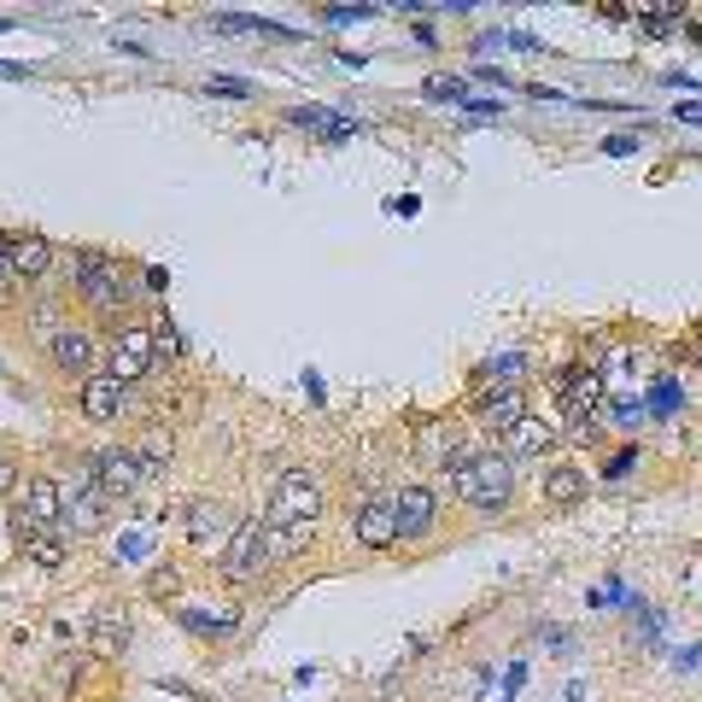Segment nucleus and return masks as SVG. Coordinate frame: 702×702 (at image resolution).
<instances>
[{
	"label": "nucleus",
	"instance_id": "1",
	"mask_svg": "<svg viewBox=\"0 0 702 702\" xmlns=\"http://www.w3.org/2000/svg\"><path fill=\"white\" fill-rule=\"evenodd\" d=\"M322 516V486L311 469H287L276 481V498H269V516H264V539H269V556H294L304 539H311V521Z\"/></svg>",
	"mask_w": 702,
	"mask_h": 702
},
{
	"label": "nucleus",
	"instance_id": "2",
	"mask_svg": "<svg viewBox=\"0 0 702 702\" xmlns=\"http://www.w3.org/2000/svg\"><path fill=\"white\" fill-rule=\"evenodd\" d=\"M445 492L469 498L474 509H504L516 492V462L504 451H451L445 462Z\"/></svg>",
	"mask_w": 702,
	"mask_h": 702
},
{
	"label": "nucleus",
	"instance_id": "3",
	"mask_svg": "<svg viewBox=\"0 0 702 702\" xmlns=\"http://www.w3.org/2000/svg\"><path fill=\"white\" fill-rule=\"evenodd\" d=\"M77 294L89 299L100 317H117V304L129 299V287H124V269H117L106 252H77Z\"/></svg>",
	"mask_w": 702,
	"mask_h": 702
},
{
	"label": "nucleus",
	"instance_id": "4",
	"mask_svg": "<svg viewBox=\"0 0 702 702\" xmlns=\"http://www.w3.org/2000/svg\"><path fill=\"white\" fill-rule=\"evenodd\" d=\"M152 357H159V340H152V329H147V322H124V329L112 334V364H106V375H117L124 387H135V381L152 369Z\"/></svg>",
	"mask_w": 702,
	"mask_h": 702
},
{
	"label": "nucleus",
	"instance_id": "5",
	"mask_svg": "<svg viewBox=\"0 0 702 702\" xmlns=\"http://www.w3.org/2000/svg\"><path fill=\"white\" fill-rule=\"evenodd\" d=\"M106 504L112 498L94 481V462L65 481V527H71V533H100V527H106Z\"/></svg>",
	"mask_w": 702,
	"mask_h": 702
},
{
	"label": "nucleus",
	"instance_id": "6",
	"mask_svg": "<svg viewBox=\"0 0 702 702\" xmlns=\"http://www.w3.org/2000/svg\"><path fill=\"white\" fill-rule=\"evenodd\" d=\"M264 556H269L264 521H258V516L234 521V533H229V551H222V574H229V579H252V574L264 568Z\"/></svg>",
	"mask_w": 702,
	"mask_h": 702
},
{
	"label": "nucleus",
	"instance_id": "7",
	"mask_svg": "<svg viewBox=\"0 0 702 702\" xmlns=\"http://www.w3.org/2000/svg\"><path fill=\"white\" fill-rule=\"evenodd\" d=\"M94 481H100L106 498H135V492L147 486V469H141V457H135L129 445H112V451L94 457Z\"/></svg>",
	"mask_w": 702,
	"mask_h": 702
},
{
	"label": "nucleus",
	"instance_id": "8",
	"mask_svg": "<svg viewBox=\"0 0 702 702\" xmlns=\"http://www.w3.org/2000/svg\"><path fill=\"white\" fill-rule=\"evenodd\" d=\"M19 527H65V486H59V481H47V474L24 481Z\"/></svg>",
	"mask_w": 702,
	"mask_h": 702
},
{
	"label": "nucleus",
	"instance_id": "9",
	"mask_svg": "<svg viewBox=\"0 0 702 702\" xmlns=\"http://www.w3.org/2000/svg\"><path fill=\"white\" fill-rule=\"evenodd\" d=\"M392 509H399V539H427L434 533V516H439V492L434 486H404L399 498H392Z\"/></svg>",
	"mask_w": 702,
	"mask_h": 702
},
{
	"label": "nucleus",
	"instance_id": "10",
	"mask_svg": "<svg viewBox=\"0 0 702 702\" xmlns=\"http://www.w3.org/2000/svg\"><path fill=\"white\" fill-rule=\"evenodd\" d=\"M124 399H129V387L117 381V375H106V369H94L89 381H82V416L89 422H117Z\"/></svg>",
	"mask_w": 702,
	"mask_h": 702
},
{
	"label": "nucleus",
	"instance_id": "11",
	"mask_svg": "<svg viewBox=\"0 0 702 702\" xmlns=\"http://www.w3.org/2000/svg\"><path fill=\"white\" fill-rule=\"evenodd\" d=\"M392 539H399V509H392V498H369L364 509H357V544L387 551Z\"/></svg>",
	"mask_w": 702,
	"mask_h": 702
},
{
	"label": "nucleus",
	"instance_id": "12",
	"mask_svg": "<svg viewBox=\"0 0 702 702\" xmlns=\"http://www.w3.org/2000/svg\"><path fill=\"white\" fill-rule=\"evenodd\" d=\"M54 364L65 375H82V381H89V375H94V340H89V329H71V322H65V329L54 334Z\"/></svg>",
	"mask_w": 702,
	"mask_h": 702
},
{
	"label": "nucleus",
	"instance_id": "13",
	"mask_svg": "<svg viewBox=\"0 0 702 702\" xmlns=\"http://www.w3.org/2000/svg\"><path fill=\"white\" fill-rule=\"evenodd\" d=\"M556 427L544 422V416H527L521 427H509L504 434V457H544V451H556Z\"/></svg>",
	"mask_w": 702,
	"mask_h": 702
},
{
	"label": "nucleus",
	"instance_id": "14",
	"mask_svg": "<svg viewBox=\"0 0 702 702\" xmlns=\"http://www.w3.org/2000/svg\"><path fill=\"white\" fill-rule=\"evenodd\" d=\"M19 551L36 562V568H65V539H59V527H19Z\"/></svg>",
	"mask_w": 702,
	"mask_h": 702
},
{
	"label": "nucleus",
	"instance_id": "15",
	"mask_svg": "<svg viewBox=\"0 0 702 702\" xmlns=\"http://www.w3.org/2000/svg\"><path fill=\"white\" fill-rule=\"evenodd\" d=\"M481 422H486V427H498V434L521 427V422H527V399H521V387H509V392H481Z\"/></svg>",
	"mask_w": 702,
	"mask_h": 702
},
{
	"label": "nucleus",
	"instance_id": "16",
	"mask_svg": "<svg viewBox=\"0 0 702 702\" xmlns=\"http://www.w3.org/2000/svg\"><path fill=\"white\" fill-rule=\"evenodd\" d=\"M579 498H586V469L556 462V469L544 474V504H551V509H574Z\"/></svg>",
	"mask_w": 702,
	"mask_h": 702
},
{
	"label": "nucleus",
	"instance_id": "17",
	"mask_svg": "<svg viewBox=\"0 0 702 702\" xmlns=\"http://www.w3.org/2000/svg\"><path fill=\"white\" fill-rule=\"evenodd\" d=\"M47 269H54V246H47L42 234H19V241H12V276L36 281V276H47Z\"/></svg>",
	"mask_w": 702,
	"mask_h": 702
},
{
	"label": "nucleus",
	"instance_id": "18",
	"mask_svg": "<svg viewBox=\"0 0 702 702\" xmlns=\"http://www.w3.org/2000/svg\"><path fill=\"white\" fill-rule=\"evenodd\" d=\"M527 369H533V364H527V352H498V357H492V364L481 369L486 375V392H509V387H521L527 381Z\"/></svg>",
	"mask_w": 702,
	"mask_h": 702
},
{
	"label": "nucleus",
	"instance_id": "19",
	"mask_svg": "<svg viewBox=\"0 0 702 702\" xmlns=\"http://www.w3.org/2000/svg\"><path fill=\"white\" fill-rule=\"evenodd\" d=\"M129 644V621H124V609H106L94 621V656H117V649Z\"/></svg>",
	"mask_w": 702,
	"mask_h": 702
},
{
	"label": "nucleus",
	"instance_id": "20",
	"mask_svg": "<svg viewBox=\"0 0 702 702\" xmlns=\"http://www.w3.org/2000/svg\"><path fill=\"white\" fill-rule=\"evenodd\" d=\"M222 521H229V516H222L217 504H194V509H187V533H194L199 544H211V539H222V533H234V527H222Z\"/></svg>",
	"mask_w": 702,
	"mask_h": 702
},
{
	"label": "nucleus",
	"instance_id": "21",
	"mask_svg": "<svg viewBox=\"0 0 702 702\" xmlns=\"http://www.w3.org/2000/svg\"><path fill=\"white\" fill-rule=\"evenodd\" d=\"M135 457H141L147 481H152V474H164V462H170V434H164V427H152V434H147V445H141Z\"/></svg>",
	"mask_w": 702,
	"mask_h": 702
},
{
	"label": "nucleus",
	"instance_id": "22",
	"mask_svg": "<svg viewBox=\"0 0 702 702\" xmlns=\"http://www.w3.org/2000/svg\"><path fill=\"white\" fill-rule=\"evenodd\" d=\"M294 124H304V129H322L329 141H346V135H352V124H340V117L317 112V106H299V112H294Z\"/></svg>",
	"mask_w": 702,
	"mask_h": 702
},
{
	"label": "nucleus",
	"instance_id": "23",
	"mask_svg": "<svg viewBox=\"0 0 702 702\" xmlns=\"http://www.w3.org/2000/svg\"><path fill=\"white\" fill-rule=\"evenodd\" d=\"M12 287H19V276H12V241L0 234V304H12Z\"/></svg>",
	"mask_w": 702,
	"mask_h": 702
},
{
	"label": "nucleus",
	"instance_id": "24",
	"mask_svg": "<svg viewBox=\"0 0 702 702\" xmlns=\"http://www.w3.org/2000/svg\"><path fill=\"white\" fill-rule=\"evenodd\" d=\"M205 89H211V94H229V100H246V94H252L241 77H211V82H205Z\"/></svg>",
	"mask_w": 702,
	"mask_h": 702
},
{
	"label": "nucleus",
	"instance_id": "25",
	"mask_svg": "<svg viewBox=\"0 0 702 702\" xmlns=\"http://www.w3.org/2000/svg\"><path fill=\"white\" fill-rule=\"evenodd\" d=\"M644 30L649 36H667V30H679V12H644Z\"/></svg>",
	"mask_w": 702,
	"mask_h": 702
},
{
	"label": "nucleus",
	"instance_id": "26",
	"mask_svg": "<svg viewBox=\"0 0 702 702\" xmlns=\"http://www.w3.org/2000/svg\"><path fill=\"white\" fill-rule=\"evenodd\" d=\"M427 94H434V100H462V82L457 77H434V82H427Z\"/></svg>",
	"mask_w": 702,
	"mask_h": 702
},
{
	"label": "nucleus",
	"instance_id": "27",
	"mask_svg": "<svg viewBox=\"0 0 702 702\" xmlns=\"http://www.w3.org/2000/svg\"><path fill=\"white\" fill-rule=\"evenodd\" d=\"M152 340H159V352H164V357H176V352H182V340H176V329H170V322H159V329H152Z\"/></svg>",
	"mask_w": 702,
	"mask_h": 702
},
{
	"label": "nucleus",
	"instance_id": "28",
	"mask_svg": "<svg viewBox=\"0 0 702 702\" xmlns=\"http://www.w3.org/2000/svg\"><path fill=\"white\" fill-rule=\"evenodd\" d=\"M603 152H614V159H626V152H638V135H609Z\"/></svg>",
	"mask_w": 702,
	"mask_h": 702
},
{
	"label": "nucleus",
	"instance_id": "29",
	"mask_svg": "<svg viewBox=\"0 0 702 702\" xmlns=\"http://www.w3.org/2000/svg\"><path fill=\"white\" fill-rule=\"evenodd\" d=\"M632 462H638V451H614V457H609V469H603V474H626V469H632Z\"/></svg>",
	"mask_w": 702,
	"mask_h": 702
},
{
	"label": "nucleus",
	"instance_id": "30",
	"mask_svg": "<svg viewBox=\"0 0 702 702\" xmlns=\"http://www.w3.org/2000/svg\"><path fill=\"white\" fill-rule=\"evenodd\" d=\"M656 410H679V392H674V387H667V381L656 387Z\"/></svg>",
	"mask_w": 702,
	"mask_h": 702
},
{
	"label": "nucleus",
	"instance_id": "31",
	"mask_svg": "<svg viewBox=\"0 0 702 702\" xmlns=\"http://www.w3.org/2000/svg\"><path fill=\"white\" fill-rule=\"evenodd\" d=\"M679 117H691V124H702V106H679Z\"/></svg>",
	"mask_w": 702,
	"mask_h": 702
}]
</instances>
